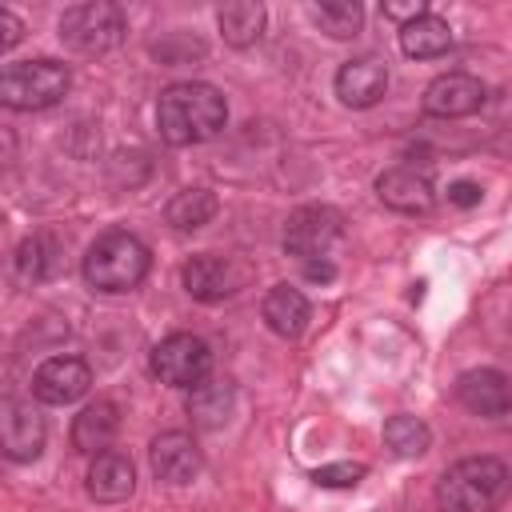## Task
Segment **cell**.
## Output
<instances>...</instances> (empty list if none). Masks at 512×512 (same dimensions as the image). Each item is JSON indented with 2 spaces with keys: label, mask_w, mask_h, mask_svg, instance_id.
I'll return each mask as SVG.
<instances>
[{
  "label": "cell",
  "mask_w": 512,
  "mask_h": 512,
  "mask_svg": "<svg viewBox=\"0 0 512 512\" xmlns=\"http://www.w3.org/2000/svg\"><path fill=\"white\" fill-rule=\"evenodd\" d=\"M340 240H344V220L336 208H324V204L296 208L284 224V252L292 260H300V268L336 264Z\"/></svg>",
  "instance_id": "cell-5"
},
{
  "label": "cell",
  "mask_w": 512,
  "mask_h": 512,
  "mask_svg": "<svg viewBox=\"0 0 512 512\" xmlns=\"http://www.w3.org/2000/svg\"><path fill=\"white\" fill-rule=\"evenodd\" d=\"M216 212H220V200H216L208 188H184V192H176V196L168 200L164 220H168L176 232H196V228H204Z\"/></svg>",
  "instance_id": "cell-23"
},
{
  "label": "cell",
  "mask_w": 512,
  "mask_h": 512,
  "mask_svg": "<svg viewBox=\"0 0 512 512\" xmlns=\"http://www.w3.org/2000/svg\"><path fill=\"white\" fill-rule=\"evenodd\" d=\"M0 448L16 464L40 456V448H44V420H40V412L28 400H12L8 396L0 404Z\"/></svg>",
  "instance_id": "cell-10"
},
{
  "label": "cell",
  "mask_w": 512,
  "mask_h": 512,
  "mask_svg": "<svg viewBox=\"0 0 512 512\" xmlns=\"http://www.w3.org/2000/svg\"><path fill=\"white\" fill-rule=\"evenodd\" d=\"M260 316H264V324H268L276 336L296 340V336L308 328L312 308H308V300H304L300 288L276 284V288H268V296H264V304H260Z\"/></svg>",
  "instance_id": "cell-17"
},
{
  "label": "cell",
  "mask_w": 512,
  "mask_h": 512,
  "mask_svg": "<svg viewBox=\"0 0 512 512\" xmlns=\"http://www.w3.org/2000/svg\"><path fill=\"white\" fill-rule=\"evenodd\" d=\"M228 120V104L224 96L204 84V80H184V84H168L160 92L156 104V128L172 148H188V144H204L212 140Z\"/></svg>",
  "instance_id": "cell-1"
},
{
  "label": "cell",
  "mask_w": 512,
  "mask_h": 512,
  "mask_svg": "<svg viewBox=\"0 0 512 512\" xmlns=\"http://www.w3.org/2000/svg\"><path fill=\"white\" fill-rule=\"evenodd\" d=\"M484 104V84L468 72H444L424 88V112L440 120H460L480 112Z\"/></svg>",
  "instance_id": "cell-11"
},
{
  "label": "cell",
  "mask_w": 512,
  "mask_h": 512,
  "mask_svg": "<svg viewBox=\"0 0 512 512\" xmlns=\"http://www.w3.org/2000/svg\"><path fill=\"white\" fill-rule=\"evenodd\" d=\"M92 384V368L80 356H52L32 372V396L40 404H72L88 392Z\"/></svg>",
  "instance_id": "cell-9"
},
{
  "label": "cell",
  "mask_w": 512,
  "mask_h": 512,
  "mask_svg": "<svg viewBox=\"0 0 512 512\" xmlns=\"http://www.w3.org/2000/svg\"><path fill=\"white\" fill-rule=\"evenodd\" d=\"M376 196H380L392 212H408V216L428 212L432 200H436L428 176H420L416 168H388V172H380V176H376Z\"/></svg>",
  "instance_id": "cell-15"
},
{
  "label": "cell",
  "mask_w": 512,
  "mask_h": 512,
  "mask_svg": "<svg viewBox=\"0 0 512 512\" xmlns=\"http://www.w3.org/2000/svg\"><path fill=\"white\" fill-rule=\"evenodd\" d=\"M184 288L188 296L204 300V304H216V300H228L236 288H240V268L228 260V256H212V252H200L184 264Z\"/></svg>",
  "instance_id": "cell-12"
},
{
  "label": "cell",
  "mask_w": 512,
  "mask_h": 512,
  "mask_svg": "<svg viewBox=\"0 0 512 512\" xmlns=\"http://www.w3.org/2000/svg\"><path fill=\"white\" fill-rule=\"evenodd\" d=\"M508 468L496 456H468L456 460L440 484H436V500L444 512H492L504 496H508Z\"/></svg>",
  "instance_id": "cell-3"
},
{
  "label": "cell",
  "mask_w": 512,
  "mask_h": 512,
  "mask_svg": "<svg viewBox=\"0 0 512 512\" xmlns=\"http://www.w3.org/2000/svg\"><path fill=\"white\" fill-rule=\"evenodd\" d=\"M384 16H392V20H404V24H412L416 16H428V4H424V0H416V4H384Z\"/></svg>",
  "instance_id": "cell-30"
},
{
  "label": "cell",
  "mask_w": 512,
  "mask_h": 512,
  "mask_svg": "<svg viewBox=\"0 0 512 512\" xmlns=\"http://www.w3.org/2000/svg\"><path fill=\"white\" fill-rule=\"evenodd\" d=\"M216 20H220V32H224V40L232 48H252L260 40V32H264V4L232 0V4H224L216 12Z\"/></svg>",
  "instance_id": "cell-22"
},
{
  "label": "cell",
  "mask_w": 512,
  "mask_h": 512,
  "mask_svg": "<svg viewBox=\"0 0 512 512\" xmlns=\"http://www.w3.org/2000/svg\"><path fill=\"white\" fill-rule=\"evenodd\" d=\"M148 460H152V472L160 484H188L196 480L200 472V448L188 432H160L148 448Z\"/></svg>",
  "instance_id": "cell-13"
},
{
  "label": "cell",
  "mask_w": 512,
  "mask_h": 512,
  "mask_svg": "<svg viewBox=\"0 0 512 512\" xmlns=\"http://www.w3.org/2000/svg\"><path fill=\"white\" fill-rule=\"evenodd\" d=\"M312 20H316L320 32H328L332 40H348V36L360 32L364 8L352 4V0H324V4H312Z\"/></svg>",
  "instance_id": "cell-25"
},
{
  "label": "cell",
  "mask_w": 512,
  "mask_h": 512,
  "mask_svg": "<svg viewBox=\"0 0 512 512\" xmlns=\"http://www.w3.org/2000/svg\"><path fill=\"white\" fill-rule=\"evenodd\" d=\"M0 32H4V36H0V52H8V48H12V44L24 36V24H20V20H16L8 8H0Z\"/></svg>",
  "instance_id": "cell-29"
},
{
  "label": "cell",
  "mask_w": 512,
  "mask_h": 512,
  "mask_svg": "<svg viewBox=\"0 0 512 512\" xmlns=\"http://www.w3.org/2000/svg\"><path fill=\"white\" fill-rule=\"evenodd\" d=\"M384 444H388L396 456L412 460V456H424V452H428L432 432H428V424H424L420 416L396 412V416H388V420H384Z\"/></svg>",
  "instance_id": "cell-24"
},
{
  "label": "cell",
  "mask_w": 512,
  "mask_h": 512,
  "mask_svg": "<svg viewBox=\"0 0 512 512\" xmlns=\"http://www.w3.org/2000/svg\"><path fill=\"white\" fill-rule=\"evenodd\" d=\"M212 368V352L192 332H172L152 348V372L172 388H196Z\"/></svg>",
  "instance_id": "cell-7"
},
{
  "label": "cell",
  "mask_w": 512,
  "mask_h": 512,
  "mask_svg": "<svg viewBox=\"0 0 512 512\" xmlns=\"http://www.w3.org/2000/svg\"><path fill=\"white\" fill-rule=\"evenodd\" d=\"M136 488V472H132V460L124 452H96L92 464H88V496L100 500V504H120L128 500Z\"/></svg>",
  "instance_id": "cell-16"
},
{
  "label": "cell",
  "mask_w": 512,
  "mask_h": 512,
  "mask_svg": "<svg viewBox=\"0 0 512 512\" xmlns=\"http://www.w3.org/2000/svg\"><path fill=\"white\" fill-rule=\"evenodd\" d=\"M480 184H472V180H456L452 188H448V200L452 204H460V208H472V204H480Z\"/></svg>",
  "instance_id": "cell-28"
},
{
  "label": "cell",
  "mask_w": 512,
  "mask_h": 512,
  "mask_svg": "<svg viewBox=\"0 0 512 512\" xmlns=\"http://www.w3.org/2000/svg\"><path fill=\"white\" fill-rule=\"evenodd\" d=\"M72 72L60 60H16L0 72V104L12 112H40L68 96Z\"/></svg>",
  "instance_id": "cell-4"
},
{
  "label": "cell",
  "mask_w": 512,
  "mask_h": 512,
  "mask_svg": "<svg viewBox=\"0 0 512 512\" xmlns=\"http://www.w3.org/2000/svg\"><path fill=\"white\" fill-rule=\"evenodd\" d=\"M116 432H120V408L112 400H92L72 420V448L76 452H108Z\"/></svg>",
  "instance_id": "cell-18"
},
{
  "label": "cell",
  "mask_w": 512,
  "mask_h": 512,
  "mask_svg": "<svg viewBox=\"0 0 512 512\" xmlns=\"http://www.w3.org/2000/svg\"><path fill=\"white\" fill-rule=\"evenodd\" d=\"M204 40L200 36H188V32H168L152 44V56L168 68H180V64H192V60H204Z\"/></svg>",
  "instance_id": "cell-26"
},
{
  "label": "cell",
  "mask_w": 512,
  "mask_h": 512,
  "mask_svg": "<svg viewBox=\"0 0 512 512\" xmlns=\"http://www.w3.org/2000/svg\"><path fill=\"white\" fill-rule=\"evenodd\" d=\"M148 264H152V256L140 236H132L124 228H108L84 252V280L96 292L120 296V292H132L148 276Z\"/></svg>",
  "instance_id": "cell-2"
},
{
  "label": "cell",
  "mask_w": 512,
  "mask_h": 512,
  "mask_svg": "<svg viewBox=\"0 0 512 512\" xmlns=\"http://www.w3.org/2000/svg\"><path fill=\"white\" fill-rule=\"evenodd\" d=\"M232 404H236V388H232V380H224V376H204L196 388H188V416H192L200 428H220V424H228Z\"/></svg>",
  "instance_id": "cell-20"
},
{
  "label": "cell",
  "mask_w": 512,
  "mask_h": 512,
  "mask_svg": "<svg viewBox=\"0 0 512 512\" xmlns=\"http://www.w3.org/2000/svg\"><path fill=\"white\" fill-rule=\"evenodd\" d=\"M64 264V244L52 236V232H32L20 240L16 248V276L24 284H40V280H52Z\"/></svg>",
  "instance_id": "cell-19"
},
{
  "label": "cell",
  "mask_w": 512,
  "mask_h": 512,
  "mask_svg": "<svg viewBox=\"0 0 512 512\" xmlns=\"http://www.w3.org/2000/svg\"><path fill=\"white\" fill-rule=\"evenodd\" d=\"M364 464H356V460H340V464H324V468H316L312 472V480L320 484V488H356L360 480H364Z\"/></svg>",
  "instance_id": "cell-27"
},
{
  "label": "cell",
  "mask_w": 512,
  "mask_h": 512,
  "mask_svg": "<svg viewBox=\"0 0 512 512\" xmlns=\"http://www.w3.org/2000/svg\"><path fill=\"white\" fill-rule=\"evenodd\" d=\"M456 400L484 420H500L512 412V376L500 368H468L456 380Z\"/></svg>",
  "instance_id": "cell-8"
},
{
  "label": "cell",
  "mask_w": 512,
  "mask_h": 512,
  "mask_svg": "<svg viewBox=\"0 0 512 512\" xmlns=\"http://www.w3.org/2000/svg\"><path fill=\"white\" fill-rule=\"evenodd\" d=\"M384 88H388V68L376 56L344 60L340 72H336V96L348 108H372L384 96Z\"/></svg>",
  "instance_id": "cell-14"
},
{
  "label": "cell",
  "mask_w": 512,
  "mask_h": 512,
  "mask_svg": "<svg viewBox=\"0 0 512 512\" xmlns=\"http://www.w3.org/2000/svg\"><path fill=\"white\" fill-rule=\"evenodd\" d=\"M128 32V16L120 4L108 0H88V4H72L60 16V40L80 52V56H100L112 52Z\"/></svg>",
  "instance_id": "cell-6"
},
{
  "label": "cell",
  "mask_w": 512,
  "mask_h": 512,
  "mask_svg": "<svg viewBox=\"0 0 512 512\" xmlns=\"http://www.w3.org/2000/svg\"><path fill=\"white\" fill-rule=\"evenodd\" d=\"M400 48H404V56H412V60L444 56V52L452 48V28H448V20H440L436 12L416 16L412 24H400Z\"/></svg>",
  "instance_id": "cell-21"
}]
</instances>
